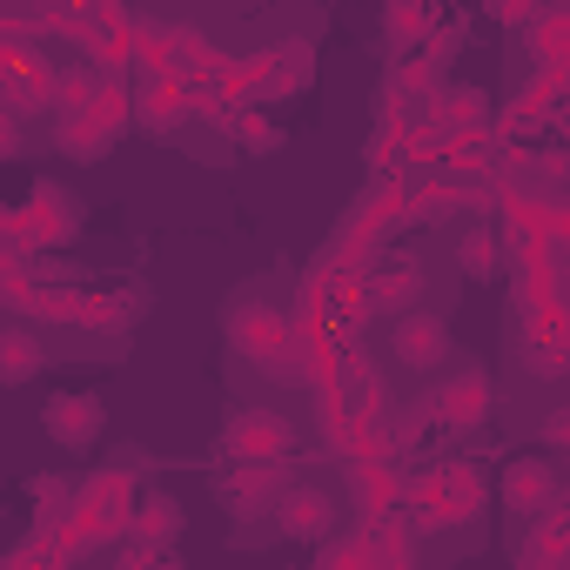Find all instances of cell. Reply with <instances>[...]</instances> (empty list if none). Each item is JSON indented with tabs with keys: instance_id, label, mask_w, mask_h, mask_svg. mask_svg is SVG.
Segmentation results:
<instances>
[{
	"instance_id": "cell-23",
	"label": "cell",
	"mask_w": 570,
	"mask_h": 570,
	"mask_svg": "<svg viewBox=\"0 0 570 570\" xmlns=\"http://www.w3.org/2000/svg\"><path fill=\"white\" fill-rule=\"evenodd\" d=\"M543 443H550V450H570V403H557V410L543 416Z\"/></svg>"
},
{
	"instance_id": "cell-12",
	"label": "cell",
	"mask_w": 570,
	"mask_h": 570,
	"mask_svg": "<svg viewBox=\"0 0 570 570\" xmlns=\"http://www.w3.org/2000/svg\"><path fill=\"white\" fill-rule=\"evenodd\" d=\"M436 416H443L450 430H470V423H483V416H490V383H483V376H456V383L436 396Z\"/></svg>"
},
{
	"instance_id": "cell-11",
	"label": "cell",
	"mask_w": 570,
	"mask_h": 570,
	"mask_svg": "<svg viewBox=\"0 0 570 570\" xmlns=\"http://www.w3.org/2000/svg\"><path fill=\"white\" fill-rule=\"evenodd\" d=\"M416 296H423V268L416 262H390V268H376L370 275V303L383 309V316H416Z\"/></svg>"
},
{
	"instance_id": "cell-20",
	"label": "cell",
	"mask_w": 570,
	"mask_h": 570,
	"mask_svg": "<svg viewBox=\"0 0 570 570\" xmlns=\"http://www.w3.org/2000/svg\"><path fill=\"white\" fill-rule=\"evenodd\" d=\"M242 148L268 155V148H282V128H275V121H255V115H248V121H242Z\"/></svg>"
},
{
	"instance_id": "cell-3",
	"label": "cell",
	"mask_w": 570,
	"mask_h": 570,
	"mask_svg": "<svg viewBox=\"0 0 570 570\" xmlns=\"http://www.w3.org/2000/svg\"><path fill=\"white\" fill-rule=\"evenodd\" d=\"M503 503H510L517 517H543L550 503H563L557 463H550V456H510V463H503Z\"/></svg>"
},
{
	"instance_id": "cell-9",
	"label": "cell",
	"mask_w": 570,
	"mask_h": 570,
	"mask_svg": "<svg viewBox=\"0 0 570 570\" xmlns=\"http://www.w3.org/2000/svg\"><path fill=\"white\" fill-rule=\"evenodd\" d=\"M115 135H121V101H101V108H88V115H61V128H55V141H61L75 161L115 148Z\"/></svg>"
},
{
	"instance_id": "cell-2",
	"label": "cell",
	"mask_w": 570,
	"mask_h": 570,
	"mask_svg": "<svg viewBox=\"0 0 570 570\" xmlns=\"http://www.w3.org/2000/svg\"><path fill=\"white\" fill-rule=\"evenodd\" d=\"M289 443H296V430H289V416H275V410H235V423L222 430V450L235 463H282Z\"/></svg>"
},
{
	"instance_id": "cell-14",
	"label": "cell",
	"mask_w": 570,
	"mask_h": 570,
	"mask_svg": "<svg viewBox=\"0 0 570 570\" xmlns=\"http://www.w3.org/2000/svg\"><path fill=\"white\" fill-rule=\"evenodd\" d=\"M41 370V336L35 330H8V336H0V376H8V383H28Z\"/></svg>"
},
{
	"instance_id": "cell-10",
	"label": "cell",
	"mask_w": 570,
	"mask_h": 570,
	"mask_svg": "<svg viewBox=\"0 0 570 570\" xmlns=\"http://www.w3.org/2000/svg\"><path fill=\"white\" fill-rule=\"evenodd\" d=\"M476 503H483V490H476L470 470H443V476H430V483L416 490V510H423L430 523H463Z\"/></svg>"
},
{
	"instance_id": "cell-13",
	"label": "cell",
	"mask_w": 570,
	"mask_h": 570,
	"mask_svg": "<svg viewBox=\"0 0 570 570\" xmlns=\"http://www.w3.org/2000/svg\"><path fill=\"white\" fill-rule=\"evenodd\" d=\"M530 563H537V570H557V563H570V503H550V510L537 517Z\"/></svg>"
},
{
	"instance_id": "cell-17",
	"label": "cell",
	"mask_w": 570,
	"mask_h": 570,
	"mask_svg": "<svg viewBox=\"0 0 570 570\" xmlns=\"http://www.w3.org/2000/svg\"><path fill=\"white\" fill-rule=\"evenodd\" d=\"M456 262H463V275L470 282H483V275H497V235H463V248H456Z\"/></svg>"
},
{
	"instance_id": "cell-16",
	"label": "cell",
	"mask_w": 570,
	"mask_h": 570,
	"mask_svg": "<svg viewBox=\"0 0 570 570\" xmlns=\"http://www.w3.org/2000/svg\"><path fill=\"white\" fill-rule=\"evenodd\" d=\"M316 570H376V550H370V537H330Z\"/></svg>"
},
{
	"instance_id": "cell-6",
	"label": "cell",
	"mask_w": 570,
	"mask_h": 570,
	"mask_svg": "<svg viewBox=\"0 0 570 570\" xmlns=\"http://www.w3.org/2000/svg\"><path fill=\"white\" fill-rule=\"evenodd\" d=\"M41 423H48V436H55V443H68V450H88V443L108 430V410H101V396L61 390V396L41 410Z\"/></svg>"
},
{
	"instance_id": "cell-1",
	"label": "cell",
	"mask_w": 570,
	"mask_h": 570,
	"mask_svg": "<svg viewBox=\"0 0 570 570\" xmlns=\"http://www.w3.org/2000/svg\"><path fill=\"white\" fill-rule=\"evenodd\" d=\"M228 336H235V350H242L248 363L275 370L282 383H303V376H296V336H289V323H282L275 309L242 303V309H235V323H228Z\"/></svg>"
},
{
	"instance_id": "cell-21",
	"label": "cell",
	"mask_w": 570,
	"mask_h": 570,
	"mask_svg": "<svg viewBox=\"0 0 570 570\" xmlns=\"http://www.w3.org/2000/svg\"><path fill=\"white\" fill-rule=\"evenodd\" d=\"M121 570H181V557H168V550H148V543H135V550L121 557Z\"/></svg>"
},
{
	"instance_id": "cell-25",
	"label": "cell",
	"mask_w": 570,
	"mask_h": 570,
	"mask_svg": "<svg viewBox=\"0 0 570 570\" xmlns=\"http://www.w3.org/2000/svg\"><path fill=\"white\" fill-rule=\"evenodd\" d=\"M195 55H202V35H195V28H175V61H181V68H188V61H195Z\"/></svg>"
},
{
	"instance_id": "cell-18",
	"label": "cell",
	"mask_w": 570,
	"mask_h": 570,
	"mask_svg": "<svg viewBox=\"0 0 570 570\" xmlns=\"http://www.w3.org/2000/svg\"><path fill=\"white\" fill-rule=\"evenodd\" d=\"M128 497H135V490H128V476H121V470L95 476V510H101V517H121V510H128Z\"/></svg>"
},
{
	"instance_id": "cell-19",
	"label": "cell",
	"mask_w": 570,
	"mask_h": 570,
	"mask_svg": "<svg viewBox=\"0 0 570 570\" xmlns=\"http://www.w3.org/2000/svg\"><path fill=\"white\" fill-rule=\"evenodd\" d=\"M128 316H135V296H108L88 309V330H128Z\"/></svg>"
},
{
	"instance_id": "cell-15",
	"label": "cell",
	"mask_w": 570,
	"mask_h": 570,
	"mask_svg": "<svg viewBox=\"0 0 570 570\" xmlns=\"http://www.w3.org/2000/svg\"><path fill=\"white\" fill-rule=\"evenodd\" d=\"M35 208H48V222H41V228H48L55 242H75V228H81V215H75V195H68V188H55V181H41V188H35Z\"/></svg>"
},
{
	"instance_id": "cell-22",
	"label": "cell",
	"mask_w": 570,
	"mask_h": 570,
	"mask_svg": "<svg viewBox=\"0 0 570 570\" xmlns=\"http://www.w3.org/2000/svg\"><path fill=\"white\" fill-rule=\"evenodd\" d=\"M141 121H148L155 135H168V128H175L181 115H175V101H161V95H141Z\"/></svg>"
},
{
	"instance_id": "cell-8",
	"label": "cell",
	"mask_w": 570,
	"mask_h": 570,
	"mask_svg": "<svg viewBox=\"0 0 570 570\" xmlns=\"http://www.w3.org/2000/svg\"><path fill=\"white\" fill-rule=\"evenodd\" d=\"M181 523H188V510H181L175 490H141V497H135V517H128V537L148 543V550H175Z\"/></svg>"
},
{
	"instance_id": "cell-5",
	"label": "cell",
	"mask_w": 570,
	"mask_h": 570,
	"mask_svg": "<svg viewBox=\"0 0 570 570\" xmlns=\"http://www.w3.org/2000/svg\"><path fill=\"white\" fill-rule=\"evenodd\" d=\"M390 343H396V363H403V370H423V376H430V370H443V363H450V323H443V316H430V309L403 316Z\"/></svg>"
},
{
	"instance_id": "cell-7",
	"label": "cell",
	"mask_w": 570,
	"mask_h": 570,
	"mask_svg": "<svg viewBox=\"0 0 570 570\" xmlns=\"http://www.w3.org/2000/svg\"><path fill=\"white\" fill-rule=\"evenodd\" d=\"M282 497H289V470H282V463H242V470L222 483V503H228L235 517H262V510H275Z\"/></svg>"
},
{
	"instance_id": "cell-4",
	"label": "cell",
	"mask_w": 570,
	"mask_h": 570,
	"mask_svg": "<svg viewBox=\"0 0 570 570\" xmlns=\"http://www.w3.org/2000/svg\"><path fill=\"white\" fill-rule=\"evenodd\" d=\"M275 523H282V537H296V543H330L336 503H330V490H316V483H289V497L275 503Z\"/></svg>"
},
{
	"instance_id": "cell-24",
	"label": "cell",
	"mask_w": 570,
	"mask_h": 570,
	"mask_svg": "<svg viewBox=\"0 0 570 570\" xmlns=\"http://www.w3.org/2000/svg\"><path fill=\"white\" fill-rule=\"evenodd\" d=\"M416 28H430L423 8H396V14H390V35H416Z\"/></svg>"
}]
</instances>
